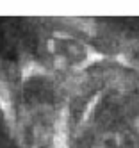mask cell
Segmentation results:
<instances>
[{
	"label": "cell",
	"mask_w": 139,
	"mask_h": 148,
	"mask_svg": "<svg viewBox=\"0 0 139 148\" xmlns=\"http://www.w3.org/2000/svg\"><path fill=\"white\" fill-rule=\"evenodd\" d=\"M53 148H68V141H66V112H64V116L59 118V121H57L55 136H53Z\"/></svg>",
	"instance_id": "obj_1"
}]
</instances>
